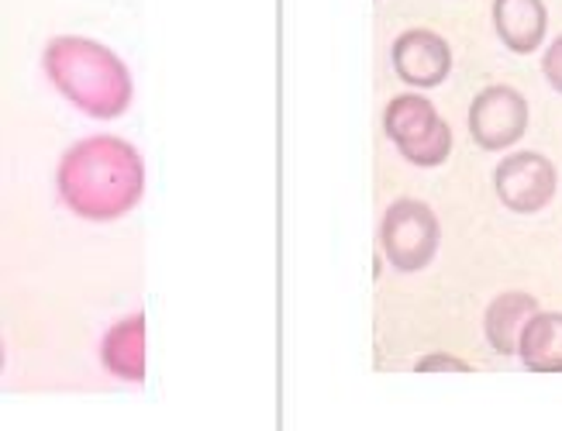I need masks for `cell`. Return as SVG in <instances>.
I'll list each match as a JSON object with an SVG mask.
<instances>
[{
  "mask_svg": "<svg viewBox=\"0 0 562 431\" xmlns=\"http://www.w3.org/2000/svg\"><path fill=\"white\" fill-rule=\"evenodd\" d=\"M539 310H542L539 300H535L531 294H521V291H507V294L494 297L491 307H486V315H483L486 345H491L497 355H518L521 334Z\"/></svg>",
  "mask_w": 562,
  "mask_h": 431,
  "instance_id": "cell-10",
  "label": "cell"
},
{
  "mask_svg": "<svg viewBox=\"0 0 562 431\" xmlns=\"http://www.w3.org/2000/svg\"><path fill=\"white\" fill-rule=\"evenodd\" d=\"M555 166L542 152H510L497 162L494 190L507 211L515 214H539L555 197Z\"/></svg>",
  "mask_w": 562,
  "mask_h": 431,
  "instance_id": "cell-6",
  "label": "cell"
},
{
  "mask_svg": "<svg viewBox=\"0 0 562 431\" xmlns=\"http://www.w3.org/2000/svg\"><path fill=\"white\" fill-rule=\"evenodd\" d=\"M542 77L549 80V87L555 93H562V35L552 38V45H549L546 56H542Z\"/></svg>",
  "mask_w": 562,
  "mask_h": 431,
  "instance_id": "cell-12",
  "label": "cell"
},
{
  "mask_svg": "<svg viewBox=\"0 0 562 431\" xmlns=\"http://www.w3.org/2000/svg\"><path fill=\"white\" fill-rule=\"evenodd\" d=\"M528 132V101L515 87H483L470 104V138L486 152L510 149Z\"/></svg>",
  "mask_w": 562,
  "mask_h": 431,
  "instance_id": "cell-5",
  "label": "cell"
},
{
  "mask_svg": "<svg viewBox=\"0 0 562 431\" xmlns=\"http://www.w3.org/2000/svg\"><path fill=\"white\" fill-rule=\"evenodd\" d=\"M494 29L510 53H539L549 32L546 0H494Z\"/></svg>",
  "mask_w": 562,
  "mask_h": 431,
  "instance_id": "cell-8",
  "label": "cell"
},
{
  "mask_svg": "<svg viewBox=\"0 0 562 431\" xmlns=\"http://www.w3.org/2000/svg\"><path fill=\"white\" fill-rule=\"evenodd\" d=\"M418 373H428V370H452V373H467L470 366L462 363V359H456V355H446V352H435V355H425L418 366H414Z\"/></svg>",
  "mask_w": 562,
  "mask_h": 431,
  "instance_id": "cell-13",
  "label": "cell"
},
{
  "mask_svg": "<svg viewBox=\"0 0 562 431\" xmlns=\"http://www.w3.org/2000/svg\"><path fill=\"white\" fill-rule=\"evenodd\" d=\"M383 132L397 146V152L422 170L442 166L452 152L449 122L422 93H401V98L390 101L383 111Z\"/></svg>",
  "mask_w": 562,
  "mask_h": 431,
  "instance_id": "cell-3",
  "label": "cell"
},
{
  "mask_svg": "<svg viewBox=\"0 0 562 431\" xmlns=\"http://www.w3.org/2000/svg\"><path fill=\"white\" fill-rule=\"evenodd\" d=\"M390 63H394V73L407 87H442L452 73V49L449 42L428 32V29H407L404 35L394 38V49H390Z\"/></svg>",
  "mask_w": 562,
  "mask_h": 431,
  "instance_id": "cell-7",
  "label": "cell"
},
{
  "mask_svg": "<svg viewBox=\"0 0 562 431\" xmlns=\"http://www.w3.org/2000/svg\"><path fill=\"white\" fill-rule=\"evenodd\" d=\"M56 190L66 211L80 222H121L145 194L142 152L121 135H87L63 152Z\"/></svg>",
  "mask_w": 562,
  "mask_h": 431,
  "instance_id": "cell-1",
  "label": "cell"
},
{
  "mask_svg": "<svg viewBox=\"0 0 562 431\" xmlns=\"http://www.w3.org/2000/svg\"><path fill=\"white\" fill-rule=\"evenodd\" d=\"M42 69L63 98L97 122H111L132 107V69L114 49L87 35H56L42 53Z\"/></svg>",
  "mask_w": 562,
  "mask_h": 431,
  "instance_id": "cell-2",
  "label": "cell"
},
{
  "mask_svg": "<svg viewBox=\"0 0 562 431\" xmlns=\"http://www.w3.org/2000/svg\"><path fill=\"white\" fill-rule=\"evenodd\" d=\"M101 363L121 383H132V387L145 383V315L142 310L111 325V331L101 342Z\"/></svg>",
  "mask_w": 562,
  "mask_h": 431,
  "instance_id": "cell-9",
  "label": "cell"
},
{
  "mask_svg": "<svg viewBox=\"0 0 562 431\" xmlns=\"http://www.w3.org/2000/svg\"><path fill=\"white\" fill-rule=\"evenodd\" d=\"M438 228L435 211L425 201H411L401 197L386 207L383 222H380V242L390 259V266L401 273H422L438 252Z\"/></svg>",
  "mask_w": 562,
  "mask_h": 431,
  "instance_id": "cell-4",
  "label": "cell"
},
{
  "mask_svg": "<svg viewBox=\"0 0 562 431\" xmlns=\"http://www.w3.org/2000/svg\"><path fill=\"white\" fill-rule=\"evenodd\" d=\"M518 359L531 373H562V310H539L528 321Z\"/></svg>",
  "mask_w": 562,
  "mask_h": 431,
  "instance_id": "cell-11",
  "label": "cell"
}]
</instances>
